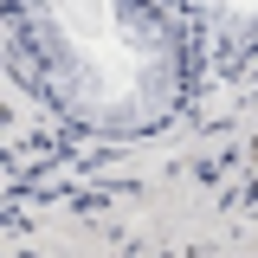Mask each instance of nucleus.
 Wrapping results in <instances>:
<instances>
[{
  "instance_id": "obj_1",
  "label": "nucleus",
  "mask_w": 258,
  "mask_h": 258,
  "mask_svg": "<svg viewBox=\"0 0 258 258\" xmlns=\"http://www.w3.org/2000/svg\"><path fill=\"white\" fill-rule=\"evenodd\" d=\"M0 64L103 136L155 129L187 91V39L155 0H0Z\"/></svg>"
},
{
  "instance_id": "obj_2",
  "label": "nucleus",
  "mask_w": 258,
  "mask_h": 258,
  "mask_svg": "<svg viewBox=\"0 0 258 258\" xmlns=\"http://www.w3.org/2000/svg\"><path fill=\"white\" fill-rule=\"evenodd\" d=\"M174 7L226 52H252L258 45V0H174Z\"/></svg>"
}]
</instances>
